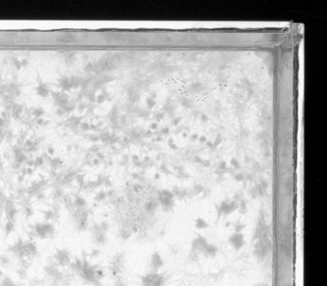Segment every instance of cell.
<instances>
[{
    "label": "cell",
    "mask_w": 327,
    "mask_h": 286,
    "mask_svg": "<svg viewBox=\"0 0 327 286\" xmlns=\"http://www.w3.org/2000/svg\"><path fill=\"white\" fill-rule=\"evenodd\" d=\"M90 257L89 253L83 251L82 258H83V265L78 270L77 274L79 276L82 281L87 285L93 286H102V280L105 276V271L100 264L91 265L88 260Z\"/></svg>",
    "instance_id": "1"
},
{
    "label": "cell",
    "mask_w": 327,
    "mask_h": 286,
    "mask_svg": "<svg viewBox=\"0 0 327 286\" xmlns=\"http://www.w3.org/2000/svg\"><path fill=\"white\" fill-rule=\"evenodd\" d=\"M32 233L35 237H39L40 239L53 238L56 233L55 226L50 221L36 222L32 228Z\"/></svg>",
    "instance_id": "2"
},
{
    "label": "cell",
    "mask_w": 327,
    "mask_h": 286,
    "mask_svg": "<svg viewBox=\"0 0 327 286\" xmlns=\"http://www.w3.org/2000/svg\"><path fill=\"white\" fill-rule=\"evenodd\" d=\"M125 266H126L125 252H117L112 258L111 262L109 264V274L112 278L115 280L119 277H121V274L125 269Z\"/></svg>",
    "instance_id": "3"
},
{
    "label": "cell",
    "mask_w": 327,
    "mask_h": 286,
    "mask_svg": "<svg viewBox=\"0 0 327 286\" xmlns=\"http://www.w3.org/2000/svg\"><path fill=\"white\" fill-rule=\"evenodd\" d=\"M140 278L142 286H164L166 282V278L164 274L158 272H151Z\"/></svg>",
    "instance_id": "4"
},
{
    "label": "cell",
    "mask_w": 327,
    "mask_h": 286,
    "mask_svg": "<svg viewBox=\"0 0 327 286\" xmlns=\"http://www.w3.org/2000/svg\"><path fill=\"white\" fill-rule=\"evenodd\" d=\"M92 233V242L97 247H105L108 243L107 233L100 230L99 223H94L90 228Z\"/></svg>",
    "instance_id": "5"
},
{
    "label": "cell",
    "mask_w": 327,
    "mask_h": 286,
    "mask_svg": "<svg viewBox=\"0 0 327 286\" xmlns=\"http://www.w3.org/2000/svg\"><path fill=\"white\" fill-rule=\"evenodd\" d=\"M54 263L60 267H69L72 263L71 254L70 252L65 249H56L54 254Z\"/></svg>",
    "instance_id": "6"
},
{
    "label": "cell",
    "mask_w": 327,
    "mask_h": 286,
    "mask_svg": "<svg viewBox=\"0 0 327 286\" xmlns=\"http://www.w3.org/2000/svg\"><path fill=\"white\" fill-rule=\"evenodd\" d=\"M44 269H45V272L47 274V276L52 278L53 280L59 279L62 275V272L59 270L58 266L55 263L47 264L44 268Z\"/></svg>",
    "instance_id": "7"
},
{
    "label": "cell",
    "mask_w": 327,
    "mask_h": 286,
    "mask_svg": "<svg viewBox=\"0 0 327 286\" xmlns=\"http://www.w3.org/2000/svg\"><path fill=\"white\" fill-rule=\"evenodd\" d=\"M22 249L25 252V256L29 258H36L39 254V250L36 246V243H33V242L24 243L22 245Z\"/></svg>",
    "instance_id": "8"
},
{
    "label": "cell",
    "mask_w": 327,
    "mask_h": 286,
    "mask_svg": "<svg viewBox=\"0 0 327 286\" xmlns=\"http://www.w3.org/2000/svg\"><path fill=\"white\" fill-rule=\"evenodd\" d=\"M163 266H164V261L162 259V257L158 252H155L151 255V263H150L151 272H158Z\"/></svg>",
    "instance_id": "9"
},
{
    "label": "cell",
    "mask_w": 327,
    "mask_h": 286,
    "mask_svg": "<svg viewBox=\"0 0 327 286\" xmlns=\"http://www.w3.org/2000/svg\"><path fill=\"white\" fill-rule=\"evenodd\" d=\"M86 201L82 197H77L75 199L74 206L76 209H81V208H85L86 206Z\"/></svg>",
    "instance_id": "10"
},
{
    "label": "cell",
    "mask_w": 327,
    "mask_h": 286,
    "mask_svg": "<svg viewBox=\"0 0 327 286\" xmlns=\"http://www.w3.org/2000/svg\"><path fill=\"white\" fill-rule=\"evenodd\" d=\"M111 286H127V284L124 281L122 277H119L114 280V282Z\"/></svg>",
    "instance_id": "11"
},
{
    "label": "cell",
    "mask_w": 327,
    "mask_h": 286,
    "mask_svg": "<svg viewBox=\"0 0 327 286\" xmlns=\"http://www.w3.org/2000/svg\"><path fill=\"white\" fill-rule=\"evenodd\" d=\"M14 228H15V226H14V222L13 221H9L7 222L6 227H5L7 235H9L12 232Z\"/></svg>",
    "instance_id": "12"
},
{
    "label": "cell",
    "mask_w": 327,
    "mask_h": 286,
    "mask_svg": "<svg viewBox=\"0 0 327 286\" xmlns=\"http://www.w3.org/2000/svg\"><path fill=\"white\" fill-rule=\"evenodd\" d=\"M10 258H8L7 256H1L0 257V264L3 265V266H6V265H10Z\"/></svg>",
    "instance_id": "13"
},
{
    "label": "cell",
    "mask_w": 327,
    "mask_h": 286,
    "mask_svg": "<svg viewBox=\"0 0 327 286\" xmlns=\"http://www.w3.org/2000/svg\"><path fill=\"white\" fill-rule=\"evenodd\" d=\"M1 286H16V285L13 283L12 280H10V278H9V279L7 278V279H5V280H3V281H2Z\"/></svg>",
    "instance_id": "14"
},
{
    "label": "cell",
    "mask_w": 327,
    "mask_h": 286,
    "mask_svg": "<svg viewBox=\"0 0 327 286\" xmlns=\"http://www.w3.org/2000/svg\"><path fill=\"white\" fill-rule=\"evenodd\" d=\"M120 236H121V237H122V238L127 239V237L130 236V233H129V231L126 230V229H121V230H120Z\"/></svg>",
    "instance_id": "15"
},
{
    "label": "cell",
    "mask_w": 327,
    "mask_h": 286,
    "mask_svg": "<svg viewBox=\"0 0 327 286\" xmlns=\"http://www.w3.org/2000/svg\"><path fill=\"white\" fill-rule=\"evenodd\" d=\"M99 252H99V250H98V249H93V250L91 251V252L89 253V255L93 257V258H97V257L99 255Z\"/></svg>",
    "instance_id": "16"
},
{
    "label": "cell",
    "mask_w": 327,
    "mask_h": 286,
    "mask_svg": "<svg viewBox=\"0 0 327 286\" xmlns=\"http://www.w3.org/2000/svg\"><path fill=\"white\" fill-rule=\"evenodd\" d=\"M1 279H2V272L0 270V280H1Z\"/></svg>",
    "instance_id": "17"
}]
</instances>
